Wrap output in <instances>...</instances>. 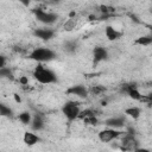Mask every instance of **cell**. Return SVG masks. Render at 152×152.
<instances>
[{
	"instance_id": "25",
	"label": "cell",
	"mask_w": 152,
	"mask_h": 152,
	"mask_svg": "<svg viewBox=\"0 0 152 152\" xmlns=\"http://www.w3.org/2000/svg\"><path fill=\"white\" fill-rule=\"evenodd\" d=\"M83 122H84L86 125L95 126V125H97V119H96V116H91V118H87V119H84Z\"/></svg>"
},
{
	"instance_id": "20",
	"label": "cell",
	"mask_w": 152,
	"mask_h": 152,
	"mask_svg": "<svg viewBox=\"0 0 152 152\" xmlns=\"http://www.w3.org/2000/svg\"><path fill=\"white\" fill-rule=\"evenodd\" d=\"M76 49H77L76 42H66V43L64 44V51H65V52L72 53V52L76 51Z\"/></svg>"
},
{
	"instance_id": "14",
	"label": "cell",
	"mask_w": 152,
	"mask_h": 152,
	"mask_svg": "<svg viewBox=\"0 0 152 152\" xmlns=\"http://www.w3.org/2000/svg\"><path fill=\"white\" fill-rule=\"evenodd\" d=\"M31 127L33 131H40L44 128V120L42 118V115L36 114L32 118V122H31Z\"/></svg>"
},
{
	"instance_id": "11",
	"label": "cell",
	"mask_w": 152,
	"mask_h": 152,
	"mask_svg": "<svg viewBox=\"0 0 152 152\" xmlns=\"http://www.w3.org/2000/svg\"><path fill=\"white\" fill-rule=\"evenodd\" d=\"M104 125L109 128H120L125 125V118L124 116H112L104 121Z\"/></svg>"
},
{
	"instance_id": "8",
	"label": "cell",
	"mask_w": 152,
	"mask_h": 152,
	"mask_svg": "<svg viewBox=\"0 0 152 152\" xmlns=\"http://www.w3.org/2000/svg\"><path fill=\"white\" fill-rule=\"evenodd\" d=\"M108 57V52L103 46H95L93 50V63L94 65L99 64L100 62L107 59Z\"/></svg>"
},
{
	"instance_id": "9",
	"label": "cell",
	"mask_w": 152,
	"mask_h": 152,
	"mask_svg": "<svg viewBox=\"0 0 152 152\" xmlns=\"http://www.w3.org/2000/svg\"><path fill=\"white\" fill-rule=\"evenodd\" d=\"M33 36L43 39V40H50L55 36V31L52 28H45V27H39L33 30Z\"/></svg>"
},
{
	"instance_id": "17",
	"label": "cell",
	"mask_w": 152,
	"mask_h": 152,
	"mask_svg": "<svg viewBox=\"0 0 152 152\" xmlns=\"http://www.w3.org/2000/svg\"><path fill=\"white\" fill-rule=\"evenodd\" d=\"M18 119H19V121H20L21 124H24V125H28V124L32 122V115H31V113H28V112H21V113L18 115Z\"/></svg>"
},
{
	"instance_id": "21",
	"label": "cell",
	"mask_w": 152,
	"mask_h": 152,
	"mask_svg": "<svg viewBox=\"0 0 152 152\" xmlns=\"http://www.w3.org/2000/svg\"><path fill=\"white\" fill-rule=\"evenodd\" d=\"M106 91V88L104 87H102V86H93L90 89H89V93L91 94V95H100V94H102V93H104Z\"/></svg>"
},
{
	"instance_id": "7",
	"label": "cell",
	"mask_w": 152,
	"mask_h": 152,
	"mask_svg": "<svg viewBox=\"0 0 152 152\" xmlns=\"http://www.w3.org/2000/svg\"><path fill=\"white\" fill-rule=\"evenodd\" d=\"M66 94L69 95H76L78 97H82V99H86L89 94V90L83 86V84H75L70 88L66 89Z\"/></svg>"
},
{
	"instance_id": "13",
	"label": "cell",
	"mask_w": 152,
	"mask_h": 152,
	"mask_svg": "<svg viewBox=\"0 0 152 152\" xmlns=\"http://www.w3.org/2000/svg\"><path fill=\"white\" fill-rule=\"evenodd\" d=\"M23 140L25 142V145L27 146H33L36 145L38 141H40V138L36 134V133H32V132H25L24 133V137H23Z\"/></svg>"
},
{
	"instance_id": "19",
	"label": "cell",
	"mask_w": 152,
	"mask_h": 152,
	"mask_svg": "<svg viewBox=\"0 0 152 152\" xmlns=\"http://www.w3.org/2000/svg\"><path fill=\"white\" fill-rule=\"evenodd\" d=\"M95 115H96V114H95V110H94V109L87 108V109H84V110H81L78 119L84 120V119H87V118H91V116H95Z\"/></svg>"
},
{
	"instance_id": "27",
	"label": "cell",
	"mask_w": 152,
	"mask_h": 152,
	"mask_svg": "<svg viewBox=\"0 0 152 152\" xmlns=\"http://www.w3.org/2000/svg\"><path fill=\"white\" fill-rule=\"evenodd\" d=\"M19 82L23 84V86H27V83H28V80H27V77H25V76H23L20 80H19Z\"/></svg>"
},
{
	"instance_id": "22",
	"label": "cell",
	"mask_w": 152,
	"mask_h": 152,
	"mask_svg": "<svg viewBox=\"0 0 152 152\" xmlns=\"http://www.w3.org/2000/svg\"><path fill=\"white\" fill-rule=\"evenodd\" d=\"M0 76L1 77H7V78H13V74H12V71H11V69L10 68H2V69H0Z\"/></svg>"
},
{
	"instance_id": "23",
	"label": "cell",
	"mask_w": 152,
	"mask_h": 152,
	"mask_svg": "<svg viewBox=\"0 0 152 152\" xmlns=\"http://www.w3.org/2000/svg\"><path fill=\"white\" fill-rule=\"evenodd\" d=\"M100 11H101L102 13H104V15H107V14H109V13H113V12L115 11V8H114V7H112V6L101 5V6H100Z\"/></svg>"
},
{
	"instance_id": "6",
	"label": "cell",
	"mask_w": 152,
	"mask_h": 152,
	"mask_svg": "<svg viewBox=\"0 0 152 152\" xmlns=\"http://www.w3.org/2000/svg\"><path fill=\"white\" fill-rule=\"evenodd\" d=\"M122 148L126 151H134L138 147V140L134 137V133H126L121 140Z\"/></svg>"
},
{
	"instance_id": "2",
	"label": "cell",
	"mask_w": 152,
	"mask_h": 152,
	"mask_svg": "<svg viewBox=\"0 0 152 152\" xmlns=\"http://www.w3.org/2000/svg\"><path fill=\"white\" fill-rule=\"evenodd\" d=\"M28 58L32 61H36L38 63L50 62L56 58V53L49 48H36L30 52Z\"/></svg>"
},
{
	"instance_id": "3",
	"label": "cell",
	"mask_w": 152,
	"mask_h": 152,
	"mask_svg": "<svg viewBox=\"0 0 152 152\" xmlns=\"http://www.w3.org/2000/svg\"><path fill=\"white\" fill-rule=\"evenodd\" d=\"M62 113L69 121H74L78 119L81 109H80V103L76 101H68L62 106Z\"/></svg>"
},
{
	"instance_id": "10",
	"label": "cell",
	"mask_w": 152,
	"mask_h": 152,
	"mask_svg": "<svg viewBox=\"0 0 152 152\" xmlns=\"http://www.w3.org/2000/svg\"><path fill=\"white\" fill-rule=\"evenodd\" d=\"M121 90H122L124 93H126L131 99L137 100V101H140V99H141V96H142V95L139 93V90L137 89L135 84H124V86L121 87Z\"/></svg>"
},
{
	"instance_id": "24",
	"label": "cell",
	"mask_w": 152,
	"mask_h": 152,
	"mask_svg": "<svg viewBox=\"0 0 152 152\" xmlns=\"http://www.w3.org/2000/svg\"><path fill=\"white\" fill-rule=\"evenodd\" d=\"M75 26H76V20H75V19H69V20L64 24V30L71 31L72 28H75Z\"/></svg>"
},
{
	"instance_id": "28",
	"label": "cell",
	"mask_w": 152,
	"mask_h": 152,
	"mask_svg": "<svg viewBox=\"0 0 152 152\" xmlns=\"http://www.w3.org/2000/svg\"><path fill=\"white\" fill-rule=\"evenodd\" d=\"M133 152H151V151L147 150V148H144V147H137Z\"/></svg>"
},
{
	"instance_id": "26",
	"label": "cell",
	"mask_w": 152,
	"mask_h": 152,
	"mask_svg": "<svg viewBox=\"0 0 152 152\" xmlns=\"http://www.w3.org/2000/svg\"><path fill=\"white\" fill-rule=\"evenodd\" d=\"M2 68H6V58H5V56L0 57V69H2Z\"/></svg>"
},
{
	"instance_id": "4",
	"label": "cell",
	"mask_w": 152,
	"mask_h": 152,
	"mask_svg": "<svg viewBox=\"0 0 152 152\" xmlns=\"http://www.w3.org/2000/svg\"><path fill=\"white\" fill-rule=\"evenodd\" d=\"M36 19L38 21H40L42 24H46V25H51L53 24L57 19H58V15L56 13H51V12H45L40 8H34L32 10Z\"/></svg>"
},
{
	"instance_id": "15",
	"label": "cell",
	"mask_w": 152,
	"mask_h": 152,
	"mask_svg": "<svg viewBox=\"0 0 152 152\" xmlns=\"http://www.w3.org/2000/svg\"><path fill=\"white\" fill-rule=\"evenodd\" d=\"M125 114L127 116H129L131 119L133 120H137L140 118V114H141V110L139 107H129V108H126L125 109Z\"/></svg>"
},
{
	"instance_id": "5",
	"label": "cell",
	"mask_w": 152,
	"mask_h": 152,
	"mask_svg": "<svg viewBox=\"0 0 152 152\" xmlns=\"http://www.w3.org/2000/svg\"><path fill=\"white\" fill-rule=\"evenodd\" d=\"M121 134H124V132L108 127V128H104V129L99 132V139L102 142H110L112 140L119 138Z\"/></svg>"
},
{
	"instance_id": "29",
	"label": "cell",
	"mask_w": 152,
	"mask_h": 152,
	"mask_svg": "<svg viewBox=\"0 0 152 152\" xmlns=\"http://www.w3.org/2000/svg\"><path fill=\"white\" fill-rule=\"evenodd\" d=\"M150 12H151V13H152V7H151V8H150Z\"/></svg>"
},
{
	"instance_id": "12",
	"label": "cell",
	"mask_w": 152,
	"mask_h": 152,
	"mask_svg": "<svg viewBox=\"0 0 152 152\" xmlns=\"http://www.w3.org/2000/svg\"><path fill=\"white\" fill-rule=\"evenodd\" d=\"M104 33H106L107 39L110 40V42L118 40V39L122 36V33H121L120 31H118L116 28H114L113 26H106V28H104Z\"/></svg>"
},
{
	"instance_id": "18",
	"label": "cell",
	"mask_w": 152,
	"mask_h": 152,
	"mask_svg": "<svg viewBox=\"0 0 152 152\" xmlns=\"http://www.w3.org/2000/svg\"><path fill=\"white\" fill-rule=\"evenodd\" d=\"M0 114L2 116H7V118H12L13 116V112L10 107H7L5 103H0Z\"/></svg>"
},
{
	"instance_id": "16",
	"label": "cell",
	"mask_w": 152,
	"mask_h": 152,
	"mask_svg": "<svg viewBox=\"0 0 152 152\" xmlns=\"http://www.w3.org/2000/svg\"><path fill=\"white\" fill-rule=\"evenodd\" d=\"M134 44L137 45H142V46H147L152 44V36H141L139 38L135 39Z\"/></svg>"
},
{
	"instance_id": "1",
	"label": "cell",
	"mask_w": 152,
	"mask_h": 152,
	"mask_svg": "<svg viewBox=\"0 0 152 152\" xmlns=\"http://www.w3.org/2000/svg\"><path fill=\"white\" fill-rule=\"evenodd\" d=\"M33 77L36 81H38L42 84H50V83H56L57 82V76L55 72L48 68H45L42 64H38L34 70H33Z\"/></svg>"
}]
</instances>
